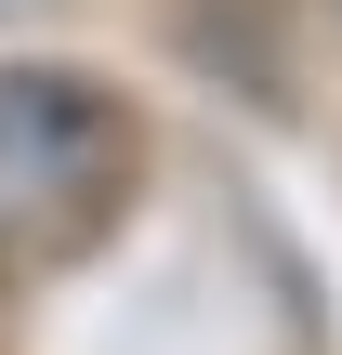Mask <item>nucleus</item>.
Wrapping results in <instances>:
<instances>
[{
    "label": "nucleus",
    "instance_id": "1",
    "mask_svg": "<svg viewBox=\"0 0 342 355\" xmlns=\"http://www.w3.org/2000/svg\"><path fill=\"white\" fill-rule=\"evenodd\" d=\"M105 158H119V119H105L79 79H0V211L79 198Z\"/></svg>",
    "mask_w": 342,
    "mask_h": 355
}]
</instances>
